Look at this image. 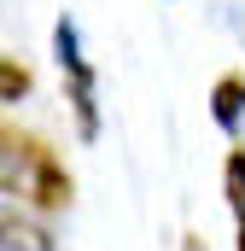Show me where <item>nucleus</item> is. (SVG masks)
Returning <instances> with one entry per match:
<instances>
[{
	"instance_id": "obj_1",
	"label": "nucleus",
	"mask_w": 245,
	"mask_h": 251,
	"mask_svg": "<svg viewBox=\"0 0 245 251\" xmlns=\"http://www.w3.org/2000/svg\"><path fill=\"white\" fill-rule=\"evenodd\" d=\"M0 146H6V193L12 199H29L35 210H64L70 204V170L59 164V152L47 140L18 134V128L6 123Z\"/></svg>"
},
{
	"instance_id": "obj_2",
	"label": "nucleus",
	"mask_w": 245,
	"mask_h": 251,
	"mask_svg": "<svg viewBox=\"0 0 245 251\" xmlns=\"http://www.w3.org/2000/svg\"><path fill=\"white\" fill-rule=\"evenodd\" d=\"M53 47H59V64H64V76H70L76 128H82V140H94V134H99V105H94V64L82 59V41H76V24H70V18H59V29H53Z\"/></svg>"
},
{
	"instance_id": "obj_3",
	"label": "nucleus",
	"mask_w": 245,
	"mask_h": 251,
	"mask_svg": "<svg viewBox=\"0 0 245 251\" xmlns=\"http://www.w3.org/2000/svg\"><path fill=\"white\" fill-rule=\"evenodd\" d=\"M210 117L228 128V134H240V123H245V76H222L210 88Z\"/></svg>"
},
{
	"instance_id": "obj_4",
	"label": "nucleus",
	"mask_w": 245,
	"mask_h": 251,
	"mask_svg": "<svg viewBox=\"0 0 245 251\" xmlns=\"http://www.w3.org/2000/svg\"><path fill=\"white\" fill-rule=\"evenodd\" d=\"M6 251H53V234L35 228L29 216H18V204L6 210Z\"/></svg>"
},
{
	"instance_id": "obj_5",
	"label": "nucleus",
	"mask_w": 245,
	"mask_h": 251,
	"mask_svg": "<svg viewBox=\"0 0 245 251\" xmlns=\"http://www.w3.org/2000/svg\"><path fill=\"white\" fill-rule=\"evenodd\" d=\"M222 193H228V210H234V222L245 234V146H234L228 164H222Z\"/></svg>"
},
{
	"instance_id": "obj_6",
	"label": "nucleus",
	"mask_w": 245,
	"mask_h": 251,
	"mask_svg": "<svg viewBox=\"0 0 245 251\" xmlns=\"http://www.w3.org/2000/svg\"><path fill=\"white\" fill-rule=\"evenodd\" d=\"M29 94V70L18 59H0V100H24Z\"/></svg>"
},
{
	"instance_id": "obj_7",
	"label": "nucleus",
	"mask_w": 245,
	"mask_h": 251,
	"mask_svg": "<svg viewBox=\"0 0 245 251\" xmlns=\"http://www.w3.org/2000/svg\"><path fill=\"white\" fill-rule=\"evenodd\" d=\"M181 251H204V246H198V234H187V240H181Z\"/></svg>"
},
{
	"instance_id": "obj_8",
	"label": "nucleus",
	"mask_w": 245,
	"mask_h": 251,
	"mask_svg": "<svg viewBox=\"0 0 245 251\" xmlns=\"http://www.w3.org/2000/svg\"><path fill=\"white\" fill-rule=\"evenodd\" d=\"M240 251H245V234H240Z\"/></svg>"
}]
</instances>
